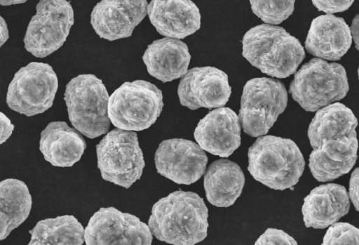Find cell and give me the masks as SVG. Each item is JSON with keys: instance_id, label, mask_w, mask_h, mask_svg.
I'll list each match as a JSON object with an SVG mask.
<instances>
[{"instance_id": "cell-1", "label": "cell", "mask_w": 359, "mask_h": 245, "mask_svg": "<svg viewBox=\"0 0 359 245\" xmlns=\"http://www.w3.org/2000/svg\"><path fill=\"white\" fill-rule=\"evenodd\" d=\"M357 126L355 114L343 103L316 111L307 131L313 149L309 167L316 180L332 181L352 169L358 158Z\"/></svg>"}, {"instance_id": "cell-2", "label": "cell", "mask_w": 359, "mask_h": 245, "mask_svg": "<svg viewBox=\"0 0 359 245\" xmlns=\"http://www.w3.org/2000/svg\"><path fill=\"white\" fill-rule=\"evenodd\" d=\"M208 218L203 198L195 192L179 190L153 205L148 225L159 241L194 245L207 237Z\"/></svg>"}, {"instance_id": "cell-3", "label": "cell", "mask_w": 359, "mask_h": 245, "mask_svg": "<svg viewBox=\"0 0 359 245\" xmlns=\"http://www.w3.org/2000/svg\"><path fill=\"white\" fill-rule=\"evenodd\" d=\"M243 56L262 73L286 78L294 74L305 58L300 41L283 27L270 24L256 25L244 34Z\"/></svg>"}, {"instance_id": "cell-4", "label": "cell", "mask_w": 359, "mask_h": 245, "mask_svg": "<svg viewBox=\"0 0 359 245\" xmlns=\"http://www.w3.org/2000/svg\"><path fill=\"white\" fill-rule=\"evenodd\" d=\"M248 170L255 180L276 190L294 186L305 161L291 139L272 135L259 136L248 149Z\"/></svg>"}, {"instance_id": "cell-5", "label": "cell", "mask_w": 359, "mask_h": 245, "mask_svg": "<svg viewBox=\"0 0 359 245\" xmlns=\"http://www.w3.org/2000/svg\"><path fill=\"white\" fill-rule=\"evenodd\" d=\"M349 90L345 68L314 58L294 73L289 93L305 111L314 112L343 99Z\"/></svg>"}, {"instance_id": "cell-6", "label": "cell", "mask_w": 359, "mask_h": 245, "mask_svg": "<svg viewBox=\"0 0 359 245\" xmlns=\"http://www.w3.org/2000/svg\"><path fill=\"white\" fill-rule=\"evenodd\" d=\"M109 95L102 79L91 74H79L66 85L64 100L74 128L94 139L110 128Z\"/></svg>"}, {"instance_id": "cell-7", "label": "cell", "mask_w": 359, "mask_h": 245, "mask_svg": "<svg viewBox=\"0 0 359 245\" xmlns=\"http://www.w3.org/2000/svg\"><path fill=\"white\" fill-rule=\"evenodd\" d=\"M163 107L162 91L144 80L126 81L109 96L108 115L112 124L126 131L149 128Z\"/></svg>"}, {"instance_id": "cell-8", "label": "cell", "mask_w": 359, "mask_h": 245, "mask_svg": "<svg viewBox=\"0 0 359 245\" xmlns=\"http://www.w3.org/2000/svg\"><path fill=\"white\" fill-rule=\"evenodd\" d=\"M287 91L278 79L257 77L243 86L238 118L243 131L251 137L266 135L285 110Z\"/></svg>"}, {"instance_id": "cell-9", "label": "cell", "mask_w": 359, "mask_h": 245, "mask_svg": "<svg viewBox=\"0 0 359 245\" xmlns=\"http://www.w3.org/2000/svg\"><path fill=\"white\" fill-rule=\"evenodd\" d=\"M95 150L103 180L128 189L141 178L145 161L135 131L114 128L105 134Z\"/></svg>"}, {"instance_id": "cell-10", "label": "cell", "mask_w": 359, "mask_h": 245, "mask_svg": "<svg viewBox=\"0 0 359 245\" xmlns=\"http://www.w3.org/2000/svg\"><path fill=\"white\" fill-rule=\"evenodd\" d=\"M58 80L53 67L43 62H32L14 75L6 94V103L12 110L32 117L53 105Z\"/></svg>"}, {"instance_id": "cell-11", "label": "cell", "mask_w": 359, "mask_h": 245, "mask_svg": "<svg viewBox=\"0 0 359 245\" xmlns=\"http://www.w3.org/2000/svg\"><path fill=\"white\" fill-rule=\"evenodd\" d=\"M36 14L24 37L25 49L36 58H45L65 42L74 25V11L67 0H39Z\"/></svg>"}, {"instance_id": "cell-12", "label": "cell", "mask_w": 359, "mask_h": 245, "mask_svg": "<svg viewBox=\"0 0 359 245\" xmlns=\"http://www.w3.org/2000/svg\"><path fill=\"white\" fill-rule=\"evenodd\" d=\"M86 245H150L153 234L148 225L114 207H101L85 227Z\"/></svg>"}, {"instance_id": "cell-13", "label": "cell", "mask_w": 359, "mask_h": 245, "mask_svg": "<svg viewBox=\"0 0 359 245\" xmlns=\"http://www.w3.org/2000/svg\"><path fill=\"white\" fill-rule=\"evenodd\" d=\"M191 140L172 138L163 140L154 154L157 173L179 185H191L206 171L208 157Z\"/></svg>"}, {"instance_id": "cell-14", "label": "cell", "mask_w": 359, "mask_h": 245, "mask_svg": "<svg viewBox=\"0 0 359 245\" xmlns=\"http://www.w3.org/2000/svg\"><path fill=\"white\" fill-rule=\"evenodd\" d=\"M231 94L228 75L210 66L189 69L181 78L177 88L180 104L191 110L224 107Z\"/></svg>"}, {"instance_id": "cell-15", "label": "cell", "mask_w": 359, "mask_h": 245, "mask_svg": "<svg viewBox=\"0 0 359 245\" xmlns=\"http://www.w3.org/2000/svg\"><path fill=\"white\" fill-rule=\"evenodd\" d=\"M147 0H101L90 14V24L102 39L130 37L147 14Z\"/></svg>"}, {"instance_id": "cell-16", "label": "cell", "mask_w": 359, "mask_h": 245, "mask_svg": "<svg viewBox=\"0 0 359 245\" xmlns=\"http://www.w3.org/2000/svg\"><path fill=\"white\" fill-rule=\"evenodd\" d=\"M194 136L205 151L228 157L241 145L238 116L229 107L215 108L199 121Z\"/></svg>"}, {"instance_id": "cell-17", "label": "cell", "mask_w": 359, "mask_h": 245, "mask_svg": "<svg viewBox=\"0 0 359 245\" xmlns=\"http://www.w3.org/2000/svg\"><path fill=\"white\" fill-rule=\"evenodd\" d=\"M147 15L161 35L184 39L201 27L199 8L191 0H151Z\"/></svg>"}, {"instance_id": "cell-18", "label": "cell", "mask_w": 359, "mask_h": 245, "mask_svg": "<svg viewBox=\"0 0 359 245\" xmlns=\"http://www.w3.org/2000/svg\"><path fill=\"white\" fill-rule=\"evenodd\" d=\"M350 209L346 187L337 183L320 185L304 199L302 206L306 227L323 230L338 222Z\"/></svg>"}, {"instance_id": "cell-19", "label": "cell", "mask_w": 359, "mask_h": 245, "mask_svg": "<svg viewBox=\"0 0 359 245\" xmlns=\"http://www.w3.org/2000/svg\"><path fill=\"white\" fill-rule=\"evenodd\" d=\"M352 44L350 27L341 17L332 14L315 18L309 29L305 48L312 55L328 60H339Z\"/></svg>"}, {"instance_id": "cell-20", "label": "cell", "mask_w": 359, "mask_h": 245, "mask_svg": "<svg viewBox=\"0 0 359 245\" xmlns=\"http://www.w3.org/2000/svg\"><path fill=\"white\" fill-rule=\"evenodd\" d=\"M142 60L149 74L165 83L186 74L191 55L184 42L165 37L149 44Z\"/></svg>"}, {"instance_id": "cell-21", "label": "cell", "mask_w": 359, "mask_h": 245, "mask_svg": "<svg viewBox=\"0 0 359 245\" xmlns=\"http://www.w3.org/2000/svg\"><path fill=\"white\" fill-rule=\"evenodd\" d=\"M86 148L82 134L65 121H52L41 131L39 150L46 161L57 167H72Z\"/></svg>"}, {"instance_id": "cell-22", "label": "cell", "mask_w": 359, "mask_h": 245, "mask_svg": "<svg viewBox=\"0 0 359 245\" xmlns=\"http://www.w3.org/2000/svg\"><path fill=\"white\" fill-rule=\"evenodd\" d=\"M244 185L245 176L241 167L226 159L213 161L203 179L207 200L220 208L233 205L241 194Z\"/></svg>"}, {"instance_id": "cell-23", "label": "cell", "mask_w": 359, "mask_h": 245, "mask_svg": "<svg viewBox=\"0 0 359 245\" xmlns=\"http://www.w3.org/2000/svg\"><path fill=\"white\" fill-rule=\"evenodd\" d=\"M32 199L27 185L22 180L7 178L0 183V240L28 218Z\"/></svg>"}, {"instance_id": "cell-24", "label": "cell", "mask_w": 359, "mask_h": 245, "mask_svg": "<svg viewBox=\"0 0 359 245\" xmlns=\"http://www.w3.org/2000/svg\"><path fill=\"white\" fill-rule=\"evenodd\" d=\"M83 225L72 215L46 218L37 222L29 231V245H82L85 243Z\"/></svg>"}, {"instance_id": "cell-25", "label": "cell", "mask_w": 359, "mask_h": 245, "mask_svg": "<svg viewBox=\"0 0 359 245\" xmlns=\"http://www.w3.org/2000/svg\"><path fill=\"white\" fill-rule=\"evenodd\" d=\"M296 0H249L255 15L264 22L278 25L293 13Z\"/></svg>"}, {"instance_id": "cell-26", "label": "cell", "mask_w": 359, "mask_h": 245, "mask_svg": "<svg viewBox=\"0 0 359 245\" xmlns=\"http://www.w3.org/2000/svg\"><path fill=\"white\" fill-rule=\"evenodd\" d=\"M323 245H359V229L348 223H335L329 226Z\"/></svg>"}, {"instance_id": "cell-27", "label": "cell", "mask_w": 359, "mask_h": 245, "mask_svg": "<svg viewBox=\"0 0 359 245\" xmlns=\"http://www.w3.org/2000/svg\"><path fill=\"white\" fill-rule=\"evenodd\" d=\"M255 245L287 244L297 245V241L287 233L281 230L268 228L259 236Z\"/></svg>"}, {"instance_id": "cell-28", "label": "cell", "mask_w": 359, "mask_h": 245, "mask_svg": "<svg viewBox=\"0 0 359 245\" xmlns=\"http://www.w3.org/2000/svg\"><path fill=\"white\" fill-rule=\"evenodd\" d=\"M313 6L327 14L341 13L348 10L355 0H311Z\"/></svg>"}, {"instance_id": "cell-29", "label": "cell", "mask_w": 359, "mask_h": 245, "mask_svg": "<svg viewBox=\"0 0 359 245\" xmlns=\"http://www.w3.org/2000/svg\"><path fill=\"white\" fill-rule=\"evenodd\" d=\"M348 195L355 209L359 212V167L355 168L351 175Z\"/></svg>"}, {"instance_id": "cell-30", "label": "cell", "mask_w": 359, "mask_h": 245, "mask_svg": "<svg viewBox=\"0 0 359 245\" xmlns=\"http://www.w3.org/2000/svg\"><path fill=\"white\" fill-rule=\"evenodd\" d=\"M1 137L0 144L6 142L12 135L14 125L11 120L3 113L0 112Z\"/></svg>"}, {"instance_id": "cell-31", "label": "cell", "mask_w": 359, "mask_h": 245, "mask_svg": "<svg viewBox=\"0 0 359 245\" xmlns=\"http://www.w3.org/2000/svg\"><path fill=\"white\" fill-rule=\"evenodd\" d=\"M350 31L355 43V47L359 51V13L353 18Z\"/></svg>"}, {"instance_id": "cell-32", "label": "cell", "mask_w": 359, "mask_h": 245, "mask_svg": "<svg viewBox=\"0 0 359 245\" xmlns=\"http://www.w3.org/2000/svg\"><path fill=\"white\" fill-rule=\"evenodd\" d=\"M1 38H0V46H2L8 39V30L7 24L3 17H1Z\"/></svg>"}, {"instance_id": "cell-33", "label": "cell", "mask_w": 359, "mask_h": 245, "mask_svg": "<svg viewBox=\"0 0 359 245\" xmlns=\"http://www.w3.org/2000/svg\"><path fill=\"white\" fill-rule=\"evenodd\" d=\"M27 0H0L1 6H10L26 2Z\"/></svg>"}, {"instance_id": "cell-34", "label": "cell", "mask_w": 359, "mask_h": 245, "mask_svg": "<svg viewBox=\"0 0 359 245\" xmlns=\"http://www.w3.org/2000/svg\"><path fill=\"white\" fill-rule=\"evenodd\" d=\"M358 80H359V67L358 68Z\"/></svg>"}]
</instances>
